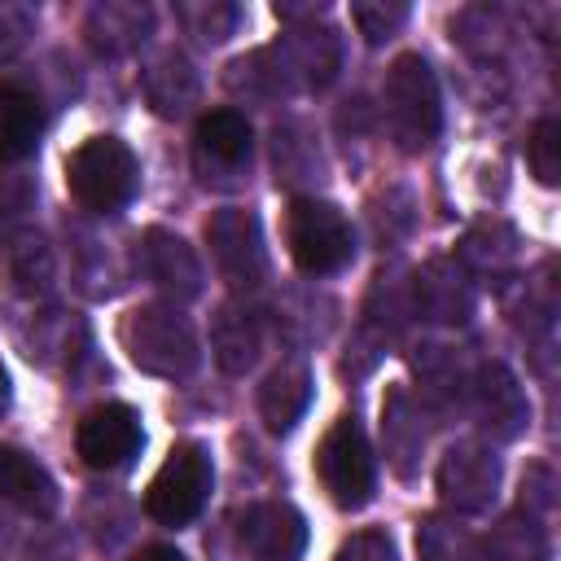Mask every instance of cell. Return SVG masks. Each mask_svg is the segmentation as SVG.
Returning a JSON list of instances; mask_svg holds the SVG:
<instances>
[{
	"instance_id": "277c9868",
	"label": "cell",
	"mask_w": 561,
	"mask_h": 561,
	"mask_svg": "<svg viewBox=\"0 0 561 561\" xmlns=\"http://www.w3.org/2000/svg\"><path fill=\"white\" fill-rule=\"evenodd\" d=\"M289 259L307 276H333L355 259V228L351 219L320 197H294L285 215Z\"/></svg>"
},
{
	"instance_id": "6da1fadb",
	"label": "cell",
	"mask_w": 561,
	"mask_h": 561,
	"mask_svg": "<svg viewBox=\"0 0 561 561\" xmlns=\"http://www.w3.org/2000/svg\"><path fill=\"white\" fill-rule=\"evenodd\" d=\"M381 118L390 127V140L403 153H421L438 140L443 127V96L434 66L421 53H403L390 61L381 83Z\"/></svg>"
},
{
	"instance_id": "3957f363",
	"label": "cell",
	"mask_w": 561,
	"mask_h": 561,
	"mask_svg": "<svg viewBox=\"0 0 561 561\" xmlns=\"http://www.w3.org/2000/svg\"><path fill=\"white\" fill-rule=\"evenodd\" d=\"M123 346L140 373H153L167 381L188 377L197 368V333H193L188 316L167 302H145V307L127 311Z\"/></svg>"
},
{
	"instance_id": "8992f818",
	"label": "cell",
	"mask_w": 561,
	"mask_h": 561,
	"mask_svg": "<svg viewBox=\"0 0 561 561\" xmlns=\"http://www.w3.org/2000/svg\"><path fill=\"white\" fill-rule=\"evenodd\" d=\"M215 486V465L202 443H175L145 491V508L162 526H188Z\"/></svg>"
},
{
	"instance_id": "4fadbf2b",
	"label": "cell",
	"mask_w": 561,
	"mask_h": 561,
	"mask_svg": "<svg viewBox=\"0 0 561 561\" xmlns=\"http://www.w3.org/2000/svg\"><path fill=\"white\" fill-rule=\"evenodd\" d=\"M140 263H145L149 280L162 294H171L180 302L197 298V289H202V263H197V254H193V245L184 237H175L167 228H149L145 241H140Z\"/></svg>"
},
{
	"instance_id": "4316f807",
	"label": "cell",
	"mask_w": 561,
	"mask_h": 561,
	"mask_svg": "<svg viewBox=\"0 0 561 561\" xmlns=\"http://www.w3.org/2000/svg\"><path fill=\"white\" fill-rule=\"evenodd\" d=\"M355 13V26H359V35L368 39V44H381V39H390L403 22H408V4H355L351 9Z\"/></svg>"
},
{
	"instance_id": "9c48e42d",
	"label": "cell",
	"mask_w": 561,
	"mask_h": 561,
	"mask_svg": "<svg viewBox=\"0 0 561 561\" xmlns=\"http://www.w3.org/2000/svg\"><path fill=\"white\" fill-rule=\"evenodd\" d=\"M250 149H254V131H250L241 110H210V114H202L197 136H193L202 184H237L245 162H250Z\"/></svg>"
},
{
	"instance_id": "484cf974",
	"label": "cell",
	"mask_w": 561,
	"mask_h": 561,
	"mask_svg": "<svg viewBox=\"0 0 561 561\" xmlns=\"http://www.w3.org/2000/svg\"><path fill=\"white\" fill-rule=\"evenodd\" d=\"M526 162H530V175L539 184H557L561 180V123L557 118H539L530 140H526Z\"/></svg>"
},
{
	"instance_id": "f546056e",
	"label": "cell",
	"mask_w": 561,
	"mask_h": 561,
	"mask_svg": "<svg viewBox=\"0 0 561 561\" xmlns=\"http://www.w3.org/2000/svg\"><path fill=\"white\" fill-rule=\"evenodd\" d=\"M131 561H184V552H175L171 543H153V548H145V552H136Z\"/></svg>"
},
{
	"instance_id": "5b68a950",
	"label": "cell",
	"mask_w": 561,
	"mask_h": 561,
	"mask_svg": "<svg viewBox=\"0 0 561 561\" xmlns=\"http://www.w3.org/2000/svg\"><path fill=\"white\" fill-rule=\"evenodd\" d=\"M316 478L324 486V495L355 513L373 500V486H377V460H373V447H368V434L359 430L355 416H337L320 447H316Z\"/></svg>"
},
{
	"instance_id": "4dcf8cb0",
	"label": "cell",
	"mask_w": 561,
	"mask_h": 561,
	"mask_svg": "<svg viewBox=\"0 0 561 561\" xmlns=\"http://www.w3.org/2000/svg\"><path fill=\"white\" fill-rule=\"evenodd\" d=\"M9 408V377H4V368H0V412Z\"/></svg>"
},
{
	"instance_id": "f1b7e54d",
	"label": "cell",
	"mask_w": 561,
	"mask_h": 561,
	"mask_svg": "<svg viewBox=\"0 0 561 561\" xmlns=\"http://www.w3.org/2000/svg\"><path fill=\"white\" fill-rule=\"evenodd\" d=\"M26 31H31V13H26V9H9V4H0V61L13 57V48L26 39Z\"/></svg>"
},
{
	"instance_id": "2e32d148",
	"label": "cell",
	"mask_w": 561,
	"mask_h": 561,
	"mask_svg": "<svg viewBox=\"0 0 561 561\" xmlns=\"http://www.w3.org/2000/svg\"><path fill=\"white\" fill-rule=\"evenodd\" d=\"M381 438H386L390 465L403 478H412V469H416V460L425 451V416H421V408L412 403V394L403 386H394L386 394V403H381Z\"/></svg>"
},
{
	"instance_id": "7402d4cb",
	"label": "cell",
	"mask_w": 561,
	"mask_h": 561,
	"mask_svg": "<svg viewBox=\"0 0 561 561\" xmlns=\"http://www.w3.org/2000/svg\"><path fill=\"white\" fill-rule=\"evenodd\" d=\"M416 552L421 561H482L478 535L456 517H438V513L416 526Z\"/></svg>"
},
{
	"instance_id": "d4e9b609",
	"label": "cell",
	"mask_w": 561,
	"mask_h": 561,
	"mask_svg": "<svg viewBox=\"0 0 561 561\" xmlns=\"http://www.w3.org/2000/svg\"><path fill=\"white\" fill-rule=\"evenodd\" d=\"M416 302L438 316V320H460L469 311V294L465 285H451V276H443V263H434L421 280H416Z\"/></svg>"
},
{
	"instance_id": "ac0fdd59",
	"label": "cell",
	"mask_w": 561,
	"mask_h": 561,
	"mask_svg": "<svg viewBox=\"0 0 561 561\" xmlns=\"http://www.w3.org/2000/svg\"><path fill=\"white\" fill-rule=\"evenodd\" d=\"M311 390H316V386H311L307 364L289 359V364L272 368V373H267V381L259 386V412H263L267 430H276V434L294 430V425L302 421L307 403H311Z\"/></svg>"
},
{
	"instance_id": "83f0119b",
	"label": "cell",
	"mask_w": 561,
	"mask_h": 561,
	"mask_svg": "<svg viewBox=\"0 0 561 561\" xmlns=\"http://www.w3.org/2000/svg\"><path fill=\"white\" fill-rule=\"evenodd\" d=\"M333 561H399V548L386 530H359L337 548Z\"/></svg>"
},
{
	"instance_id": "9a60e30c",
	"label": "cell",
	"mask_w": 561,
	"mask_h": 561,
	"mask_svg": "<svg viewBox=\"0 0 561 561\" xmlns=\"http://www.w3.org/2000/svg\"><path fill=\"white\" fill-rule=\"evenodd\" d=\"M210 346H215V359L224 373H245L263 346L259 311H250L245 302H224L210 324Z\"/></svg>"
},
{
	"instance_id": "ffe728a7",
	"label": "cell",
	"mask_w": 561,
	"mask_h": 561,
	"mask_svg": "<svg viewBox=\"0 0 561 561\" xmlns=\"http://www.w3.org/2000/svg\"><path fill=\"white\" fill-rule=\"evenodd\" d=\"M482 561H548V535L530 513L500 517L486 535H478Z\"/></svg>"
},
{
	"instance_id": "7c38bea8",
	"label": "cell",
	"mask_w": 561,
	"mask_h": 561,
	"mask_svg": "<svg viewBox=\"0 0 561 561\" xmlns=\"http://www.w3.org/2000/svg\"><path fill=\"white\" fill-rule=\"evenodd\" d=\"M276 70H280V83L285 92H294L298 83L302 88H324L337 70V39L333 31H316V26H298L289 31L276 48H267Z\"/></svg>"
},
{
	"instance_id": "7a4b0ae2",
	"label": "cell",
	"mask_w": 561,
	"mask_h": 561,
	"mask_svg": "<svg viewBox=\"0 0 561 561\" xmlns=\"http://www.w3.org/2000/svg\"><path fill=\"white\" fill-rule=\"evenodd\" d=\"M70 197L92 215L123 210L140 188V162L118 136H92L66 158Z\"/></svg>"
},
{
	"instance_id": "30bf717a",
	"label": "cell",
	"mask_w": 561,
	"mask_h": 561,
	"mask_svg": "<svg viewBox=\"0 0 561 561\" xmlns=\"http://www.w3.org/2000/svg\"><path fill=\"white\" fill-rule=\"evenodd\" d=\"M140 443H145L140 412L127 403H101L75 430V451L88 469H118L140 451Z\"/></svg>"
},
{
	"instance_id": "e0dca14e",
	"label": "cell",
	"mask_w": 561,
	"mask_h": 561,
	"mask_svg": "<svg viewBox=\"0 0 561 561\" xmlns=\"http://www.w3.org/2000/svg\"><path fill=\"white\" fill-rule=\"evenodd\" d=\"M0 500L35 513V517H48L57 508V486L48 478V469L39 460H31L26 451L0 443Z\"/></svg>"
},
{
	"instance_id": "44dd1931",
	"label": "cell",
	"mask_w": 561,
	"mask_h": 561,
	"mask_svg": "<svg viewBox=\"0 0 561 561\" xmlns=\"http://www.w3.org/2000/svg\"><path fill=\"white\" fill-rule=\"evenodd\" d=\"M149 31L145 4H96L88 13V39L96 53H127Z\"/></svg>"
},
{
	"instance_id": "8fae6325",
	"label": "cell",
	"mask_w": 561,
	"mask_h": 561,
	"mask_svg": "<svg viewBox=\"0 0 561 561\" xmlns=\"http://www.w3.org/2000/svg\"><path fill=\"white\" fill-rule=\"evenodd\" d=\"M241 543L254 561H298L307 548V522L294 504L259 500L241 513Z\"/></svg>"
},
{
	"instance_id": "cb8c5ba5",
	"label": "cell",
	"mask_w": 561,
	"mask_h": 561,
	"mask_svg": "<svg viewBox=\"0 0 561 561\" xmlns=\"http://www.w3.org/2000/svg\"><path fill=\"white\" fill-rule=\"evenodd\" d=\"M4 259H9V272L22 289H35V285H48L53 276V259H48V245L44 237L35 232H18L9 245H4Z\"/></svg>"
},
{
	"instance_id": "603a6c76",
	"label": "cell",
	"mask_w": 561,
	"mask_h": 561,
	"mask_svg": "<svg viewBox=\"0 0 561 561\" xmlns=\"http://www.w3.org/2000/svg\"><path fill=\"white\" fill-rule=\"evenodd\" d=\"M145 83H149V88H162V83H167V92H158V96H153L158 114H184V110L193 105V96H197V79H193L188 61H184L180 53H167V57L149 70V79H145Z\"/></svg>"
},
{
	"instance_id": "5bb4252c",
	"label": "cell",
	"mask_w": 561,
	"mask_h": 561,
	"mask_svg": "<svg viewBox=\"0 0 561 561\" xmlns=\"http://www.w3.org/2000/svg\"><path fill=\"white\" fill-rule=\"evenodd\" d=\"M473 408H478V421L482 430L500 434V438H513L522 434L530 408H526V394L517 386V377L504 368V364H482L478 377H473Z\"/></svg>"
},
{
	"instance_id": "d6986e66",
	"label": "cell",
	"mask_w": 561,
	"mask_h": 561,
	"mask_svg": "<svg viewBox=\"0 0 561 561\" xmlns=\"http://www.w3.org/2000/svg\"><path fill=\"white\" fill-rule=\"evenodd\" d=\"M39 136H44L39 101L18 83H0V158L18 162V158L35 153Z\"/></svg>"
},
{
	"instance_id": "ba28073f",
	"label": "cell",
	"mask_w": 561,
	"mask_h": 561,
	"mask_svg": "<svg viewBox=\"0 0 561 561\" xmlns=\"http://www.w3.org/2000/svg\"><path fill=\"white\" fill-rule=\"evenodd\" d=\"M438 495L451 513H486L500 495V456L486 443H456L438 460Z\"/></svg>"
},
{
	"instance_id": "52a82bcc",
	"label": "cell",
	"mask_w": 561,
	"mask_h": 561,
	"mask_svg": "<svg viewBox=\"0 0 561 561\" xmlns=\"http://www.w3.org/2000/svg\"><path fill=\"white\" fill-rule=\"evenodd\" d=\"M206 241H210V259L224 272V280L232 289H254L267 272V250H263V228L254 210L241 206H224L206 219Z\"/></svg>"
}]
</instances>
